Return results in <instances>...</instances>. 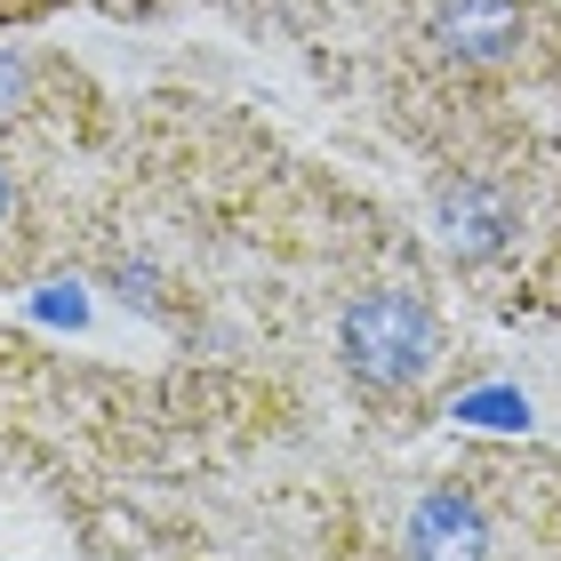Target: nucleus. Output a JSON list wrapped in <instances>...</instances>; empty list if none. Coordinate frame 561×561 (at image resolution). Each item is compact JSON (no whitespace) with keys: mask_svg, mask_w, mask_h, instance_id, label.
<instances>
[{"mask_svg":"<svg viewBox=\"0 0 561 561\" xmlns=\"http://www.w3.org/2000/svg\"><path fill=\"white\" fill-rule=\"evenodd\" d=\"M345 362L362 386H417L433 369V313L401 289H377L345 313Z\"/></svg>","mask_w":561,"mask_h":561,"instance_id":"1","label":"nucleus"},{"mask_svg":"<svg viewBox=\"0 0 561 561\" xmlns=\"http://www.w3.org/2000/svg\"><path fill=\"white\" fill-rule=\"evenodd\" d=\"M410 553L417 561H481L490 553V529H481V505L457 490H433L410 514Z\"/></svg>","mask_w":561,"mask_h":561,"instance_id":"2","label":"nucleus"},{"mask_svg":"<svg viewBox=\"0 0 561 561\" xmlns=\"http://www.w3.org/2000/svg\"><path fill=\"white\" fill-rule=\"evenodd\" d=\"M433 41L449 57H505L522 41V0H442L433 9Z\"/></svg>","mask_w":561,"mask_h":561,"instance_id":"3","label":"nucleus"},{"mask_svg":"<svg viewBox=\"0 0 561 561\" xmlns=\"http://www.w3.org/2000/svg\"><path fill=\"white\" fill-rule=\"evenodd\" d=\"M505 233H514V209H505L490 185H449L442 193V241L457 257H497Z\"/></svg>","mask_w":561,"mask_h":561,"instance_id":"4","label":"nucleus"},{"mask_svg":"<svg viewBox=\"0 0 561 561\" xmlns=\"http://www.w3.org/2000/svg\"><path fill=\"white\" fill-rule=\"evenodd\" d=\"M466 417H497V425H522L529 410H522L514 393H473V401H466Z\"/></svg>","mask_w":561,"mask_h":561,"instance_id":"5","label":"nucleus"},{"mask_svg":"<svg viewBox=\"0 0 561 561\" xmlns=\"http://www.w3.org/2000/svg\"><path fill=\"white\" fill-rule=\"evenodd\" d=\"M16 89H24V65L9 57V48H0V113H9V105H16Z\"/></svg>","mask_w":561,"mask_h":561,"instance_id":"6","label":"nucleus"},{"mask_svg":"<svg viewBox=\"0 0 561 561\" xmlns=\"http://www.w3.org/2000/svg\"><path fill=\"white\" fill-rule=\"evenodd\" d=\"M0 217H9V185H0Z\"/></svg>","mask_w":561,"mask_h":561,"instance_id":"7","label":"nucleus"}]
</instances>
